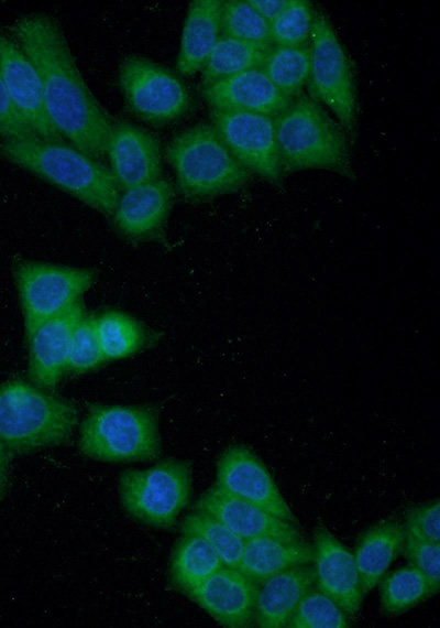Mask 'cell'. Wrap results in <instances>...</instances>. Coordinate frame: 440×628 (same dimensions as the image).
<instances>
[{
    "instance_id": "obj_14",
    "label": "cell",
    "mask_w": 440,
    "mask_h": 628,
    "mask_svg": "<svg viewBox=\"0 0 440 628\" xmlns=\"http://www.w3.org/2000/svg\"><path fill=\"white\" fill-rule=\"evenodd\" d=\"M106 153L109 169L121 192L161 178V143L143 128L125 121H113Z\"/></svg>"
},
{
    "instance_id": "obj_5",
    "label": "cell",
    "mask_w": 440,
    "mask_h": 628,
    "mask_svg": "<svg viewBox=\"0 0 440 628\" xmlns=\"http://www.w3.org/2000/svg\"><path fill=\"white\" fill-rule=\"evenodd\" d=\"M165 156L175 172L178 192L194 202L235 193L251 175L211 123H198L174 136Z\"/></svg>"
},
{
    "instance_id": "obj_21",
    "label": "cell",
    "mask_w": 440,
    "mask_h": 628,
    "mask_svg": "<svg viewBox=\"0 0 440 628\" xmlns=\"http://www.w3.org/2000/svg\"><path fill=\"white\" fill-rule=\"evenodd\" d=\"M316 581L314 566L296 565L283 570L258 584L254 626L286 627L293 611Z\"/></svg>"
},
{
    "instance_id": "obj_15",
    "label": "cell",
    "mask_w": 440,
    "mask_h": 628,
    "mask_svg": "<svg viewBox=\"0 0 440 628\" xmlns=\"http://www.w3.org/2000/svg\"><path fill=\"white\" fill-rule=\"evenodd\" d=\"M258 583L239 569L222 566L185 594L220 625L229 628L254 626Z\"/></svg>"
},
{
    "instance_id": "obj_16",
    "label": "cell",
    "mask_w": 440,
    "mask_h": 628,
    "mask_svg": "<svg viewBox=\"0 0 440 628\" xmlns=\"http://www.w3.org/2000/svg\"><path fill=\"white\" fill-rule=\"evenodd\" d=\"M85 308L78 301L62 313L44 321L26 338L28 373L33 385L50 389L66 372L72 336Z\"/></svg>"
},
{
    "instance_id": "obj_27",
    "label": "cell",
    "mask_w": 440,
    "mask_h": 628,
    "mask_svg": "<svg viewBox=\"0 0 440 628\" xmlns=\"http://www.w3.org/2000/svg\"><path fill=\"white\" fill-rule=\"evenodd\" d=\"M436 594L427 577L408 564L383 576L380 605L385 615L397 616Z\"/></svg>"
},
{
    "instance_id": "obj_23",
    "label": "cell",
    "mask_w": 440,
    "mask_h": 628,
    "mask_svg": "<svg viewBox=\"0 0 440 628\" xmlns=\"http://www.w3.org/2000/svg\"><path fill=\"white\" fill-rule=\"evenodd\" d=\"M404 542L405 528L399 520L380 522L360 535L353 557L363 596L381 582L403 551Z\"/></svg>"
},
{
    "instance_id": "obj_26",
    "label": "cell",
    "mask_w": 440,
    "mask_h": 628,
    "mask_svg": "<svg viewBox=\"0 0 440 628\" xmlns=\"http://www.w3.org/2000/svg\"><path fill=\"white\" fill-rule=\"evenodd\" d=\"M272 46L221 35L202 67L201 88L251 68H262Z\"/></svg>"
},
{
    "instance_id": "obj_25",
    "label": "cell",
    "mask_w": 440,
    "mask_h": 628,
    "mask_svg": "<svg viewBox=\"0 0 440 628\" xmlns=\"http://www.w3.org/2000/svg\"><path fill=\"white\" fill-rule=\"evenodd\" d=\"M224 566L217 551L201 537L183 533L169 563L172 585L186 593Z\"/></svg>"
},
{
    "instance_id": "obj_37",
    "label": "cell",
    "mask_w": 440,
    "mask_h": 628,
    "mask_svg": "<svg viewBox=\"0 0 440 628\" xmlns=\"http://www.w3.org/2000/svg\"><path fill=\"white\" fill-rule=\"evenodd\" d=\"M38 138L13 105L0 72V142Z\"/></svg>"
},
{
    "instance_id": "obj_3",
    "label": "cell",
    "mask_w": 440,
    "mask_h": 628,
    "mask_svg": "<svg viewBox=\"0 0 440 628\" xmlns=\"http://www.w3.org/2000/svg\"><path fill=\"white\" fill-rule=\"evenodd\" d=\"M283 176L320 169L355 178L348 133L309 96H298L273 117Z\"/></svg>"
},
{
    "instance_id": "obj_11",
    "label": "cell",
    "mask_w": 440,
    "mask_h": 628,
    "mask_svg": "<svg viewBox=\"0 0 440 628\" xmlns=\"http://www.w3.org/2000/svg\"><path fill=\"white\" fill-rule=\"evenodd\" d=\"M210 119L227 148L250 173L280 185L283 174L272 116L211 109Z\"/></svg>"
},
{
    "instance_id": "obj_19",
    "label": "cell",
    "mask_w": 440,
    "mask_h": 628,
    "mask_svg": "<svg viewBox=\"0 0 440 628\" xmlns=\"http://www.w3.org/2000/svg\"><path fill=\"white\" fill-rule=\"evenodd\" d=\"M213 110L246 111L276 116L292 101L270 80L264 71L251 68L201 88Z\"/></svg>"
},
{
    "instance_id": "obj_34",
    "label": "cell",
    "mask_w": 440,
    "mask_h": 628,
    "mask_svg": "<svg viewBox=\"0 0 440 628\" xmlns=\"http://www.w3.org/2000/svg\"><path fill=\"white\" fill-rule=\"evenodd\" d=\"M105 361L96 329V315L85 312L72 336L66 372L84 373Z\"/></svg>"
},
{
    "instance_id": "obj_28",
    "label": "cell",
    "mask_w": 440,
    "mask_h": 628,
    "mask_svg": "<svg viewBox=\"0 0 440 628\" xmlns=\"http://www.w3.org/2000/svg\"><path fill=\"white\" fill-rule=\"evenodd\" d=\"M262 69L282 94L298 97L309 76V45L272 46Z\"/></svg>"
},
{
    "instance_id": "obj_8",
    "label": "cell",
    "mask_w": 440,
    "mask_h": 628,
    "mask_svg": "<svg viewBox=\"0 0 440 628\" xmlns=\"http://www.w3.org/2000/svg\"><path fill=\"white\" fill-rule=\"evenodd\" d=\"M309 48V97L326 105L351 136L356 120L351 63L329 20L319 11H315Z\"/></svg>"
},
{
    "instance_id": "obj_17",
    "label": "cell",
    "mask_w": 440,
    "mask_h": 628,
    "mask_svg": "<svg viewBox=\"0 0 440 628\" xmlns=\"http://www.w3.org/2000/svg\"><path fill=\"white\" fill-rule=\"evenodd\" d=\"M314 562L316 587L353 617L363 597L353 553L322 526L315 531Z\"/></svg>"
},
{
    "instance_id": "obj_22",
    "label": "cell",
    "mask_w": 440,
    "mask_h": 628,
    "mask_svg": "<svg viewBox=\"0 0 440 628\" xmlns=\"http://www.w3.org/2000/svg\"><path fill=\"white\" fill-rule=\"evenodd\" d=\"M220 0H194L185 18L176 69L190 76L202 69L212 48L221 36Z\"/></svg>"
},
{
    "instance_id": "obj_12",
    "label": "cell",
    "mask_w": 440,
    "mask_h": 628,
    "mask_svg": "<svg viewBox=\"0 0 440 628\" xmlns=\"http://www.w3.org/2000/svg\"><path fill=\"white\" fill-rule=\"evenodd\" d=\"M215 485L279 519L296 522L266 466L243 445L231 446L220 455Z\"/></svg>"
},
{
    "instance_id": "obj_29",
    "label": "cell",
    "mask_w": 440,
    "mask_h": 628,
    "mask_svg": "<svg viewBox=\"0 0 440 628\" xmlns=\"http://www.w3.org/2000/svg\"><path fill=\"white\" fill-rule=\"evenodd\" d=\"M96 329L106 360L127 358L145 343V331L131 316L119 311H106L96 316Z\"/></svg>"
},
{
    "instance_id": "obj_20",
    "label": "cell",
    "mask_w": 440,
    "mask_h": 628,
    "mask_svg": "<svg viewBox=\"0 0 440 628\" xmlns=\"http://www.w3.org/2000/svg\"><path fill=\"white\" fill-rule=\"evenodd\" d=\"M175 196L165 178L122 191L112 213L116 229L131 240L156 235L170 212Z\"/></svg>"
},
{
    "instance_id": "obj_1",
    "label": "cell",
    "mask_w": 440,
    "mask_h": 628,
    "mask_svg": "<svg viewBox=\"0 0 440 628\" xmlns=\"http://www.w3.org/2000/svg\"><path fill=\"white\" fill-rule=\"evenodd\" d=\"M8 33L41 77L56 131L86 155L102 158L114 120L88 88L59 22L51 14L32 12L16 19Z\"/></svg>"
},
{
    "instance_id": "obj_33",
    "label": "cell",
    "mask_w": 440,
    "mask_h": 628,
    "mask_svg": "<svg viewBox=\"0 0 440 628\" xmlns=\"http://www.w3.org/2000/svg\"><path fill=\"white\" fill-rule=\"evenodd\" d=\"M315 11L309 1L289 0L283 12L270 23L272 45L305 46L310 41Z\"/></svg>"
},
{
    "instance_id": "obj_9",
    "label": "cell",
    "mask_w": 440,
    "mask_h": 628,
    "mask_svg": "<svg viewBox=\"0 0 440 628\" xmlns=\"http://www.w3.org/2000/svg\"><path fill=\"white\" fill-rule=\"evenodd\" d=\"M118 84L128 108L154 126L176 121L190 107L189 93L179 76L141 55L122 59Z\"/></svg>"
},
{
    "instance_id": "obj_32",
    "label": "cell",
    "mask_w": 440,
    "mask_h": 628,
    "mask_svg": "<svg viewBox=\"0 0 440 628\" xmlns=\"http://www.w3.org/2000/svg\"><path fill=\"white\" fill-rule=\"evenodd\" d=\"M221 34L245 42L272 45L268 22L248 0L222 1Z\"/></svg>"
},
{
    "instance_id": "obj_30",
    "label": "cell",
    "mask_w": 440,
    "mask_h": 628,
    "mask_svg": "<svg viewBox=\"0 0 440 628\" xmlns=\"http://www.w3.org/2000/svg\"><path fill=\"white\" fill-rule=\"evenodd\" d=\"M180 530L204 538L217 551L224 566L239 567L244 540L212 516L196 510L184 519Z\"/></svg>"
},
{
    "instance_id": "obj_39",
    "label": "cell",
    "mask_w": 440,
    "mask_h": 628,
    "mask_svg": "<svg viewBox=\"0 0 440 628\" xmlns=\"http://www.w3.org/2000/svg\"><path fill=\"white\" fill-rule=\"evenodd\" d=\"M11 454L8 452L6 446L0 442V498L2 497L9 476V456Z\"/></svg>"
},
{
    "instance_id": "obj_6",
    "label": "cell",
    "mask_w": 440,
    "mask_h": 628,
    "mask_svg": "<svg viewBox=\"0 0 440 628\" xmlns=\"http://www.w3.org/2000/svg\"><path fill=\"white\" fill-rule=\"evenodd\" d=\"M80 452L90 458L121 462L158 456V412L154 407L92 404L80 426Z\"/></svg>"
},
{
    "instance_id": "obj_31",
    "label": "cell",
    "mask_w": 440,
    "mask_h": 628,
    "mask_svg": "<svg viewBox=\"0 0 440 628\" xmlns=\"http://www.w3.org/2000/svg\"><path fill=\"white\" fill-rule=\"evenodd\" d=\"M349 617L341 607L317 587L309 588L293 611L288 628H346Z\"/></svg>"
},
{
    "instance_id": "obj_35",
    "label": "cell",
    "mask_w": 440,
    "mask_h": 628,
    "mask_svg": "<svg viewBox=\"0 0 440 628\" xmlns=\"http://www.w3.org/2000/svg\"><path fill=\"white\" fill-rule=\"evenodd\" d=\"M403 552L408 563L418 569L438 593L440 588V543L405 534Z\"/></svg>"
},
{
    "instance_id": "obj_13",
    "label": "cell",
    "mask_w": 440,
    "mask_h": 628,
    "mask_svg": "<svg viewBox=\"0 0 440 628\" xmlns=\"http://www.w3.org/2000/svg\"><path fill=\"white\" fill-rule=\"evenodd\" d=\"M0 72L19 113L42 139L63 142L48 118L41 77L11 35L0 28Z\"/></svg>"
},
{
    "instance_id": "obj_2",
    "label": "cell",
    "mask_w": 440,
    "mask_h": 628,
    "mask_svg": "<svg viewBox=\"0 0 440 628\" xmlns=\"http://www.w3.org/2000/svg\"><path fill=\"white\" fill-rule=\"evenodd\" d=\"M0 156L110 216L121 194L109 167L73 145L40 138L0 142Z\"/></svg>"
},
{
    "instance_id": "obj_10",
    "label": "cell",
    "mask_w": 440,
    "mask_h": 628,
    "mask_svg": "<svg viewBox=\"0 0 440 628\" xmlns=\"http://www.w3.org/2000/svg\"><path fill=\"white\" fill-rule=\"evenodd\" d=\"M13 273L25 337L44 321L78 302L96 278L91 269L36 261L19 262Z\"/></svg>"
},
{
    "instance_id": "obj_24",
    "label": "cell",
    "mask_w": 440,
    "mask_h": 628,
    "mask_svg": "<svg viewBox=\"0 0 440 628\" xmlns=\"http://www.w3.org/2000/svg\"><path fill=\"white\" fill-rule=\"evenodd\" d=\"M314 562V546L302 541L288 542L272 537L244 541L239 570L256 583L296 565Z\"/></svg>"
},
{
    "instance_id": "obj_38",
    "label": "cell",
    "mask_w": 440,
    "mask_h": 628,
    "mask_svg": "<svg viewBox=\"0 0 440 628\" xmlns=\"http://www.w3.org/2000/svg\"><path fill=\"white\" fill-rule=\"evenodd\" d=\"M255 11L272 23L287 7L289 0H248Z\"/></svg>"
},
{
    "instance_id": "obj_4",
    "label": "cell",
    "mask_w": 440,
    "mask_h": 628,
    "mask_svg": "<svg viewBox=\"0 0 440 628\" xmlns=\"http://www.w3.org/2000/svg\"><path fill=\"white\" fill-rule=\"evenodd\" d=\"M77 422L73 402L20 379L0 382V442L11 455L59 445Z\"/></svg>"
},
{
    "instance_id": "obj_7",
    "label": "cell",
    "mask_w": 440,
    "mask_h": 628,
    "mask_svg": "<svg viewBox=\"0 0 440 628\" xmlns=\"http://www.w3.org/2000/svg\"><path fill=\"white\" fill-rule=\"evenodd\" d=\"M123 509L133 519L156 528H170L191 495L187 462L166 459L146 469L123 470L119 479Z\"/></svg>"
},
{
    "instance_id": "obj_18",
    "label": "cell",
    "mask_w": 440,
    "mask_h": 628,
    "mask_svg": "<svg viewBox=\"0 0 440 628\" xmlns=\"http://www.w3.org/2000/svg\"><path fill=\"white\" fill-rule=\"evenodd\" d=\"M195 508L212 516L244 541L258 537L288 542L302 541L295 523L279 519L216 485L200 496Z\"/></svg>"
},
{
    "instance_id": "obj_36",
    "label": "cell",
    "mask_w": 440,
    "mask_h": 628,
    "mask_svg": "<svg viewBox=\"0 0 440 628\" xmlns=\"http://www.w3.org/2000/svg\"><path fill=\"white\" fill-rule=\"evenodd\" d=\"M405 534L413 538L440 542V502L438 499L411 508L404 523Z\"/></svg>"
}]
</instances>
